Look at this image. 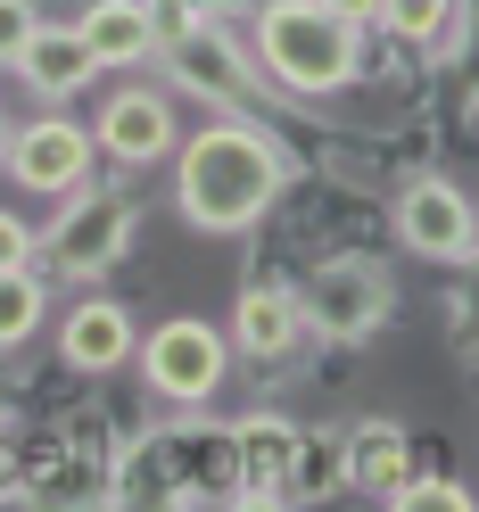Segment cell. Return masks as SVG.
<instances>
[{
	"instance_id": "5bb4252c",
	"label": "cell",
	"mask_w": 479,
	"mask_h": 512,
	"mask_svg": "<svg viewBox=\"0 0 479 512\" xmlns=\"http://www.w3.org/2000/svg\"><path fill=\"white\" fill-rule=\"evenodd\" d=\"M298 331H306V306H298L290 290H248V298L232 306V339H240V356H257V364L290 356Z\"/></svg>"
},
{
	"instance_id": "4fadbf2b",
	"label": "cell",
	"mask_w": 479,
	"mask_h": 512,
	"mask_svg": "<svg viewBox=\"0 0 479 512\" xmlns=\"http://www.w3.org/2000/svg\"><path fill=\"white\" fill-rule=\"evenodd\" d=\"M58 347H67V364H75V372H116L124 356H133V314L108 306V298H91V306L67 314Z\"/></svg>"
},
{
	"instance_id": "5b68a950",
	"label": "cell",
	"mask_w": 479,
	"mask_h": 512,
	"mask_svg": "<svg viewBox=\"0 0 479 512\" xmlns=\"http://www.w3.org/2000/svg\"><path fill=\"white\" fill-rule=\"evenodd\" d=\"M124 488H149V496L240 488V463H232V430H166V438H149V471H124Z\"/></svg>"
},
{
	"instance_id": "9c48e42d",
	"label": "cell",
	"mask_w": 479,
	"mask_h": 512,
	"mask_svg": "<svg viewBox=\"0 0 479 512\" xmlns=\"http://www.w3.org/2000/svg\"><path fill=\"white\" fill-rule=\"evenodd\" d=\"M166 67H174V83H182V91H199V100H223V108H232L240 91H248V58L223 42L215 25H190L182 42H166Z\"/></svg>"
},
{
	"instance_id": "e0dca14e",
	"label": "cell",
	"mask_w": 479,
	"mask_h": 512,
	"mask_svg": "<svg viewBox=\"0 0 479 512\" xmlns=\"http://www.w3.org/2000/svg\"><path fill=\"white\" fill-rule=\"evenodd\" d=\"M331 488H347V438L298 430V455H290V479H281V496H298V504H323Z\"/></svg>"
},
{
	"instance_id": "7a4b0ae2",
	"label": "cell",
	"mask_w": 479,
	"mask_h": 512,
	"mask_svg": "<svg viewBox=\"0 0 479 512\" xmlns=\"http://www.w3.org/2000/svg\"><path fill=\"white\" fill-rule=\"evenodd\" d=\"M257 58L290 91H339L356 83V25L331 17L323 0H273L257 17Z\"/></svg>"
},
{
	"instance_id": "44dd1931",
	"label": "cell",
	"mask_w": 479,
	"mask_h": 512,
	"mask_svg": "<svg viewBox=\"0 0 479 512\" xmlns=\"http://www.w3.org/2000/svg\"><path fill=\"white\" fill-rule=\"evenodd\" d=\"M34 34H42L34 0H0V58H9V67L25 58V42H34Z\"/></svg>"
},
{
	"instance_id": "52a82bcc",
	"label": "cell",
	"mask_w": 479,
	"mask_h": 512,
	"mask_svg": "<svg viewBox=\"0 0 479 512\" xmlns=\"http://www.w3.org/2000/svg\"><path fill=\"white\" fill-rule=\"evenodd\" d=\"M397 240L430 265H463V256H479V215L455 182H413L397 199Z\"/></svg>"
},
{
	"instance_id": "3957f363",
	"label": "cell",
	"mask_w": 479,
	"mask_h": 512,
	"mask_svg": "<svg viewBox=\"0 0 479 512\" xmlns=\"http://www.w3.org/2000/svg\"><path fill=\"white\" fill-rule=\"evenodd\" d=\"M133 223H141V207L124 190H67V207L50 223V256L67 273H108L133 248Z\"/></svg>"
},
{
	"instance_id": "30bf717a",
	"label": "cell",
	"mask_w": 479,
	"mask_h": 512,
	"mask_svg": "<svg viewBox=\"0 0 479 512\" xmlns=\"http://www.w3.org/2000/svg\"><path fill=\"white\" fill-rule=\"evenodd\" d=\"M100 149L116 157V166H149V157L174 149V116L157 91H116V100L100 108Z\"/></svg>"
},
{
	"instance_id": "8fae6325",
	"label": "cell",
	"mask_w": 479,
	"mask_h": 512,
	"mask_svg": "<svg viewBox=\"0 0 479 512\" xmlns=\"http://www.w3.org/2000/svg\"><path fill=\"white\" fill-rule=\"evenodd\" d=\"M290 455H298V422H281V413H248V422L232 430L240 496H281V479H290Z\"/></svg>"
},
{
	"instance_id": "ba28073f",
	"label": "cell",
	"mask_w": 479,
	"mask_h": 512,
	"mask_svg": "<svg viewBox=\"0 0 479 512\" xmlns=\"http://www.w3.org/2000/svg\"><path fill=\"white\" fill-rule=\"evenodd\" d=\"M9 174L25 190H50V199H67V190H83L91 174V133L67 116H42V124H25V133L9 141Z\"/></svg>"
},
{
	"instance_id": "9a60e30c",
	"label": "cell",
	"mask_w": 479,
	"mask_h": 512,
	"mask_svg": "<svg viewBox=\"0 0 479 512\" xmlns=\"http://www.w3.org/2000/svg\"><path fill=\"white\" fill-rule=\"evenodd\" d=\"M17 75L34 83L42 100H75V91H83L91 75H100V58H91V42H83V34H50V25H42V34L25 42Z\"/></svg>"
},
{
	"instance_id": "7402d4cb",
	"label": "cell",
	"mask_w": 479,
	"mask_h": 512,
	"mask_svg": "<svg viewBox=\"0 0 479 512\" xmlns=\"http://www.w3.org/2000/svg\"><path fill=\"white\" fill-rule=\"evenodd\" d=\"M25 256H34V232H25L17 215H0V273H9V265H25Z\"/></svg>"
},
{
	"instance_id": "603a6c76",
	"label": "cell",
	"mask_w": 479,
	"mask_h": 512,
	"mask_svg": "<svg viewBox=\"0 0 479 512\" xmlns=\"http://www.w3.org/2000/svg\"><path fill=\"white\" fill-rule=\"evenodd\" d=\"M323 9L347 17V25H372V17H380V0H323Z\"/></svg>"
},
{
	"instance_id": "6da1fadb",
	"label": "cell",
	"mask_w": 479,
	"mask_h": 512,
	"mask_svg": "<svg viewBox=\"0 0 479 512\" xmlns=\"http://www.w3.org/2000/svg\"><path fill=\"white\" fill-rule=\"evenodd\" d=\"M281 190V157L265 133H248V124H207L199 141L182 149V182L174 199L182 215L199 223V232H248Z\"/></svg>"
},
{
	"instance_id": "8992f818",
	"label": "cell",
	"mask_w": 479,
	"mask_h": 512,
	"mask_svg": "<svg viewBox=\"0 0 479 512\" xmlns=\"http://www.w3.org/2000/svg\"><path fill=\"white\" fill-rule=\"evenodd\" d=\"M298 306H306V323L331 331V339H372L380 314H389V281H380V265H364V256H331Z\"/></svg>"
},
{
	"instance_id": "ffe728a7",
	"label": "cell",
	"mask_w": 479,
	"mask_h": 512,
	"mask_svg": "<svg viewBox=\"0 0 479 512\" xmlns=\"http://www.w3.org/2000/svg\"><path fill=\"white\" fill-rule=\"evenodd\" d=\"M389 504L397 512H471V488H455V479H405Z\"/></svg>"
},
{
	"instance_id": "277c9868",
	"label": "cell",
	"mask_w": 479,
	"mask_h": 512,
	"mask_svg": "<svg viewBox=\"0 0 479 512\" xmlns=\"http://www.w3.org/2000/svg\"><path fill=\"white\" fill-rule=\"evenodd\" d=\"M223 331H207V323H157L149 331V347H141V372H149V389L157 397H174V405H207L215 389H223Z\"/></svg>"
},
{
	"instance_id": "7c38bea8",
	"label": "cell",
	"mask_w": 479,
	"mask_h": 512,
	"mask_svg": "<svg viewBox=\"0 0 479 512\" xmlns=\"http://www.w3.org/2000/svg\"><path fill=\"white\" fill-rule=\"evenodd\" d=\"M405 479H413V446H405L397 422H356L347 430V488H364V496L389 504Z\"/></svg>"
},
{
	"instance_id": "2e32d148",
	"label": "cell",
	"mask_w": 479,
	"mask_h": 512,
	"mask_svg": "<svg viewBox=\"0 0 479 512\" xmlns=\"http://www.w3.org/2000/svg\"><path fill=\"white\" fill-rule=\"evenodd\" d=\"M75 34L91 42V58H100V67H133V58H149V50H157L149 0H91V17L75 25Z\"/></svg>"
},
{
	"instance_id": "d6986e66",
	"label": "cell",
	"mask_w": 479,
	"mask_h": 512,
	"mask_svg": "<svg viewBox=\"0 0 479 512\" xmlns=\"http://www.w3.org/2000/svg\"><path fill=\"white\" fill-rule=\"evenodd\" d=\"M446 17H455V0H380V25L405 34V42H430Z\"/></svg>"
},
{
	"instance_id": "ac0fdd59",
	"label": "cell",
	"mask_w": 479,
	"mask_h": 512,
	"mask_svg": "<svg viewBox=\"0 0 479 512\" xmlns=\"http://www.w3.org/2000/svg\"><path fill=\"white\" fill-rule=\"evenodd\" d=\"M34 323H42V281L25 265H9V273H0V347H17Z\"/></svg>"
}]
</instances>
